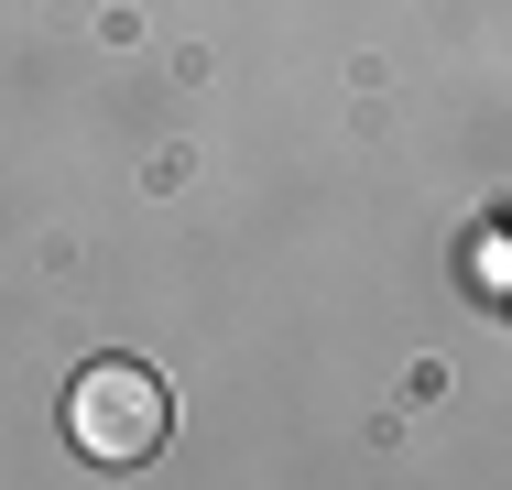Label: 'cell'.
<instances>
[{
	"label": "cell",
	"mask_w": 512,
	"mask_h": 490,
	"mask_svg": "<svg viewBox=\"0 0 512 490\" xmlns=\"http://www.w3.org/2000/svg\"><path fill=\"white\" fill-rule=\"evenodd\" d=\"M66 436L99 458V469H142L164 436H175V403L142 360H88L77 392H66Z\"/></svg>",
	"instance_id": "6da1fadb"
}]
</instances>
